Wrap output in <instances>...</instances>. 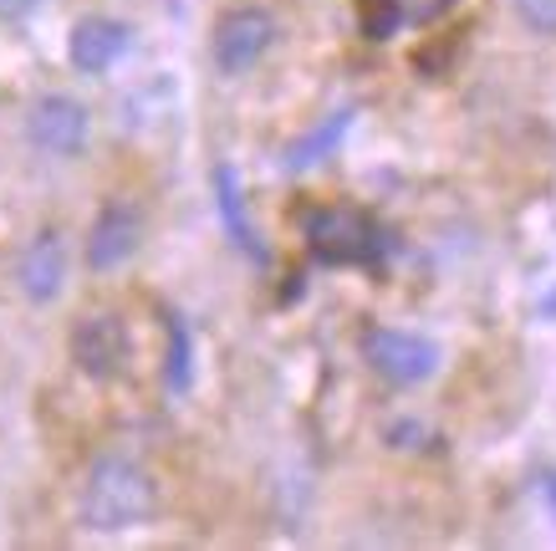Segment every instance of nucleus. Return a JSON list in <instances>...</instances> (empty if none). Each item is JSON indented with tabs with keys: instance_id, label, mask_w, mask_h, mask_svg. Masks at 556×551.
I'll list each match as a JSON object with an SVG mask.
<instances>
[{
	"instance_id": "20e7f679",
	"label": "nucleus",
	"mask_w": 556,
	"mask_h": 551,
	"mask_svg": "<svg viewBox=\"0 0 556 551\" xmlns=\"http://www.w3.org/2000/svg\"><path fill=\"white\" fill-rule=\"evenodd\" d=\"M276 47V16L261 5H236L215 21L210 36V57H215L219 77H245L266 62V51Z\"/></svg>"
},
{
	"instance_id": "7ed1b4c3",
	"label": "nucleus",
	"mask_w": 556,
	"mask_h": 551,
	"mask_svg": "<svg viewBox=\"0 0 556 551\" xmlns=\"http://www.w3.org/2000/svg\"><path fill=\"white\" fill-rule=\"evenodd\" d=\"M363 363L393 388H419L439 373V348L419 333H404V327H368Z\"/></svg>"
},
{
	"instance_id": "423d86ee",
	"label": "nucleus",
	"mask_w": 556,
	"mask_h": 551,
	"mask_svg": "<svg viewBox=\"0 0 556 551\" xmlns=\"http://www.w3.org/2000/svg\"><path fill=\"white\" fill-rule=\"evenodd\" d=\"M87 134H92V117L77 98L67 92H47V98L31 102L26 113V138L31 149H41L47 159H77L87 149Z\"/></svg>"
},
{
	"instance_id": "f257e3e1",
	"label": "nucleus",
	"mask_w": 556,
	"mask_h": 551,
	"mask_svg": "<svg viewBox=\"0 0 556 551\" xmlns=\"http://www.w3.org/2000/svg\"><path fill=\"white\" fill-rule=\"evenodd\" d=\"M153 511H159V480L138 460H123V454L92 460L83 496H77V516H83L87 531H134L143 521H153Z\"/></svg>"
},
{
	"instance_id": "9d476101",
	"label": "nucleus",
	"mask_w": 556,
	"mask_h": 551,
	"mask_svg": "<svg viewBox=\"0 0 556 551\" xmlns=\"http://www.w3.org/2000/svg\"><path fill=\"white\" fill-rule=\"evenodd\" d=\"M16 281L31 301H56L62 297V281H67V240H62V230H41L31 246L21 251Z\"/></svg>"
},
{
	"instance_id": "4468645a",
	"label": "nucleus",
	"mask_w": 556,
	"mask_h": 551,
	"mask_svg": "<svg viewBox=\"0 0 556 551\" xmlns=\"http://www.w3.org/2000/svg\"><path fill=\"white\" fill-rule=\"evenodd\" d=\"M36 5H41V0H0V16H5V21H21V16H31Z\"/></svg>"
},
{
	"instance_id": "9b49d317",
	"label": "nucleus",
	"mask_w": 556,
	"mask_h": 551,
	"mask_svg": "<svg viewBox=\"0 0 556 551\" xmlns=\"http://www.w3.org/2000/svg\"><path fill=\"white\" fill-rule=\"evenodd\" d=\"M353 117H357V108H338V113H327V117H321V123H317V128H312L306 138H296V143H291V149L281 153L291 174H296V168L321 164V159H327V153H332V149L342 143V138H348V128H353Z\"/></svg>"
},
{
	"instance_id": "f03ea898",
	"label": "nucleus",
	"mask_w": 556,
	"mask_h": 551,
	"mask_svg": "<svg viewBox=\"0 0 556 551\" xmlns=\"http://www.w3.org/2000/svg\"><path fill=\"white\" fill-rule=\"evenodd\" d=\"M306 240H312V255L327 266H372L383 255V230L363 210H312Z\"/></svg>"
},
{
	"instance_id": "39448f33",
	"label": "nucleus",
	"mask_w": 556,
	"mask_h": 551,
	"mask_svg": "<svg viewBox=\"0 0 556 551\" xmlns=\"http://www.w3.org/2000/svg\"><path fill=\"white\" fill-rule=\"evenodd\" d=\"M67 348H72V363H77L83 378H92V384H113V378L128 373V352H134V342H128V322H123L118 312H83L77 327H72Z\"/></svg>"
},
{
	"instance_id": "6e6552de",
	"label": "nucleus",
	"mask_w": 556,
	"mask_h": 551,
	"mask_svg": "<svg viewBox=\"0 0 556 551\" xmlns=\"http://www.w3.org/2000/svg\"><path fill=\"white\" fill-rule=\"evenodd\" d=\"M128 47H134V32H128V21H118V16H83L67 36L72 67L87 72V77L108 72Z\"/></svg>"
},
{
	"instance_id": "0eeeda50",
	"label": "nucleus",
	"mask_w": 556,
	"mask_h": 551,
	"mask_svg": "<svg viewBox=\"0 0 556 551\" xmlns=\"http://www.w3.org/2000/svg\"><path fill=\"white\" fill-rule=\"evenodd\" d=\"M138 246H143V210L134 200H113L92 215V230H87V266L92 271H118L123 261H134Z\"/></svg>"
},
{
	"instance_id": "2eb2a0df",
	"label": "nucleus",
	"mask_w": 556,
	"mask_h": 551,
	"mask_svg": "<svg viewBox=\"0 0 556 551\" xmlns=\"http://www.w3.org/2000/svg\"><path fill=\"white\" fill-rule=\"evenodd\" d=\"M546 505H552V516H556V475L546 480Z\"/></svg>"
},
{
	"instance_id": "1a4fd4ad",
	"label": "nucleus",
	"mask_w": 556,
	"mask_h": 551,
	"mask_svg": "<svg viewBox=\"0 0 556 551\" xmlns=\"http://www.w3.org/2000/svg\"><path fill=\"white\" fill-rule=\"evenodd\" d=\"M210 184H215V215H219L225 240H230L240 255L266 261V246H261V235H255V220H251V204H245V189H240L236 164H215Z\"/></svg>"
},
{
	"instance_id": "ddd939ff",
	"label": "nucleus",
	"mask_w": 556,
	"mask_h": 551,
	"mask_svg": "<svg viewBox=\"0 0 556 551\" xmlns=\"http://www.w3.org/2000/svg\"><path fill=\"white\" fill-rule=\"evenodd\" d=\"M531 36H556V0H510Z\"/></svg>"
},
{
	"instance_id": "f8f14e48",
	"label": "nucleus",
	"mask_w": 556,
	"mask_h": 551,
	"mask_svg": "<svg viewBox=\"0 0 556 551\" xmlns=\"http://www.w3.org/2000/svg\"><path fill=\"white\" fill-rule=\"evenodd\" d=\"M164 388L174 399L194 388V337L185 317H169V352H164Z\"/></svg>"
}]
</instances>
